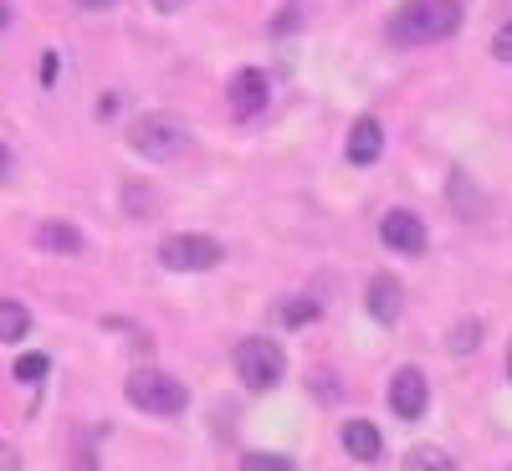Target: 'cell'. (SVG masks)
I'll return each instance as SVG.
<instances>
[{
  "instance_id": "1",
  "label": "cell",
  "mask_w": 512,
  "mask_h": 471,
  "mask_svg": "<svg viewBox=\"0 0 512 471\" xmlns=\"http://www.w3.org/2000/svg\"><path fill=\"white\" fill-rule=\"evenodd\" d=\"M461 26V0H405L390 16V36L400 47H431V41L456 36Z\"/></svg>"
},
{
  "instance_id": "2",
  "label": "cell",
  "mask_w": 512,
  "mask_h": 471,
  "mask_svg": "<svg viewBox=\"0 0 512 471\" xmlns=\"http://www.w3.org/2000/svg\"><path fill=\"white\" fill-rule=\"evenodd\" d=\"M123 395H128V405L144 410V415H180L190 405V390L175 374H164V369H134L128 384H123Z\"/></svg>"
},
{
  "instance_id": "3",
  "label": "cell",
  "mask_w": 512,
  "mask_h": 471,
  "mask_svg": "<svg viewBox=\"0 0 512 471\" xmlns=\"http://www.w3.org/2000/svg\"><path fill=\"white\" fill-rule=\"evenodd\" d=\"M185 144H190V128L180 118H169V113H144V118H134V128H128V149L154 159V164L180 159Z\"/></svg>"
},
{
  "instance_id": "4",
  "label": "cell",
  "mask_w": 512,
  "mask_h": 471,
  "mask_svg": "<svg viewBox=\"0 0 512 471\" xmlns=\"http://www.w3.org/2000/svg\"><path fill=\"white\" fill-rule=\"evenodd\" d=\"M236 374H241L246 390H277L282 374H287L282 344H272V338H241L236 344Z\"/></svg>"
},
{
  "instance_id": "5",
  "label": "cell",
  "mask_w": 512,
  "mask_h": 471,
  "mask_svg": "<svg viewBox=\"0 0 512 471\" xmlns=\"http://www.w3.org/2000/svg\"><path fill=\"white\" fill-rule=\"evenodd\" d=\"M159 262L169 267V272H210V267H221L226 262V246L216 241V236H169L164 246H159Z\"/></svg>"
},
{
  "instance_id": "6",
  "label": "cell",
  "mask_w": 512,
  "mask_h": 471,
  "mask_svg": "<svg viewBox=\"0 0 512 471\" xmlns=\"http://www.w3.org/2000/svg\"><path fill=\"white\" fill-rule=\"evenodd\" d=\"M425 405H431V384H425V374H420L415 364L395 369V379H390V410H395L400 420H420Z\"/></svg>"
},
{
  "instance_id": "7",
  "label": "cell",
  "mask_w": 512,
  "mask_h": 471,
  "mask_svg": "<svg viewBox=\"0 0 512 471\" xmlns=\"http://www.w3.org/2000/svg\"><path fill=\"white\" fill-rule=\"evenodd\" d=\"M379 241L400 251V256H425V246H431V236H425V221L410 216V210H390V216L379 221Z\"/></svg>"
},
{
  "instance_id": "8",
  "label": "cell",
  "mask_w": 512,
  "mask_h": 471,
  "mask_svg": "<svg viewBox=\"0 0 512 471\" xmlns=\"http://www.w3.org/2000/svg\"><path fill=\"white\" fill-rule=\"evenodd\" d=\"M267 98H272V82H267V72H262V67H241V72L231 77V108H236V118L262 113V108H267Z\"/></svg>"
},
{
  "instance_id": "9",
  "label": "cell",
  "mask_w": 512,
  "mask_h": 471,
  "mask_svg": "<svg viewBox=\"0 0 512 471\" xmlns=\"http://www.w3.org/2000/svg\"><path fill=\"white\" fill-rule=\"evenodd\" d=\"M364 308H369L374 323H395L405 313V287L390 272H374L369 277V292H364Z\"/></svg>"
},
{
  "instance_id": "10",
  "label": "cell",
  "mask_w": 512,
  "mask_h": 471,
  "mask_svg": "<svg viewBox=\"0 0 512 471\" xmlns=\"http://www.w3.org/2000/svg\"><path fill=\"white\" fill-rule=\"evenodd\" d=\"M344 154H349V164H374V159L384 154V128H379V118H359V123L349 128Z\"/></svg>"
},
{
  "instance_id": "11",
  "label": "cell",
  "mask_w": 512,
  "mask_h": 471,
  "mask_svg": "<svg viewBox=\"0 0 512 471\" xmlns=\"http://www.w3.org/2000/svg\"><path fill=\"white\" fill-rule=\"evenodd\" d=\"M344 451H349L354 461L374 466V461L384 456V436H379V425H374V420H349V425H344Z\"/></svg>"
},
{
  "instance_id": "12",
  "label": "cell",
  "mask_w": 512,
  "mask_h": 471,
  "mask_svg": "<svg viewBox=\"0 0 512 471\" xmlns=\"http://www.w3.org/2000/svg\"><path fill=\"white\" fill-rule=\"evenodd\" d=\"M446 195H451V205H456V216H466V221H482L487 210H492V200H487V195H482V190L472 185V175H461V169L451 175Z\"/></svg>"
},
{
  "instance_id": "13",
  "label": "cell",
  "mask_w": 512,
  "mask_h": 471,
  "mask_svg": "<svg viewBox=\"0 0 512 471\" xmlns=\"http://www.w3.org/2000/svg\"><path fill=\"white\" fill-rule=\"evenodd\" d=\"M36 246L77 256V251H82V231H77V226H67V221H41V226H36Z\"/></svg>"
},
{
  "instance_id": "14",
  "label": "cell",
  "mask_w": 512,
  "mask_h": 471,
  "mask_svg": "<svg viewBox=\"0 0 512 471\" xmlns=\"http://www.w3.org/2000/svg\"><path fill=\"white\" fill-rule=\"evenodd\" d=\"M26 333H31V313L16 297H0V344H21Z\"/></svg>"
},
{
  "instance_id": "15",
  "label": "cell",
  "mask_w": 512,
  "mask_h": 471,
  "mask_svg": "<svg viewBox=\"0 0 512 471\" xmlns=\"http://www.w3.org/2000/svg\"><path fill=\"white\" fill-rule=\"evenodd\" d=\"M446 349H451L456 359L477 354V349H482V323H477V318H461V323H451V333H446Z\"/></svg>"
},
{
  "instance_id": "16",
  "label": "cell",
  "mask_w": 512,
  "mask_h": 471,
  "mask_svg": "<svg viewBox=\"0 0 512 471\" xmlns=\"http://www.w3.org/2000/svg\"><path fill=\"white\" fill-rule=\"evenodd\" d=\"M405 471H456V456L441 451V446H415L405 456Z\"/></svg>"
},
{
  "instance_id": "17",
  "label": "cell",
  "mask_w": 512,
  "mask_h": 471,
  "mask_svg": "<svg viewBox=\"0 0 512 471\" xmlns=\"http://www.w3.org/2000/svg\"><path fill=\"white\" fill-rule=\"evenodd\" d=\"M123 210H128V216H149V210H154V190L139 185V180H128L123 185Z\"/></svg>"
},
{
  "instance_id": "18",
  "label": "cell",
  "mask_w": 512,
  "mask_h": 471,
  "mask_svg": "<svg viewBox=\"0 0 512 471\" xmlns=\"http://www.w3.org/2000/svg\"><path fill=\"white\" fill-rule=\"evenodd\" d=\"M241 471H297L287 456H277V451H246L241 456Z\"/></svg>"
},
{
  "instance_id": "19",
  "label": "cell",
  "mask_w": 512,
  "mask_h": 471,
  "mask_svg": "<svg viewBox=\"0 0 512 471\" xmlns=\"http://www.w3.org/2000/svg\"><path fill=\"white\" fill-rule=\"evenodd\" d=\"M47 369H52L47 354H21V359H16V379H21V384H41V379H47Z\"/></svg>"
},
{
  "instance_id": "20",
  "label": "cell",
  "mask_w": 512,
  "mask_h": 471,
  "mask_svg": "<svg viewBox=\"0 0 512 471\" xmlns=\"http://www.w3.org/2000/svg\"><path fill=\"white\" fill-rule=\"evenodd\" d=\"M282 318H287V328H303V323L318 318V303H313V297H292V303L282 308Z\"/></svg>"
},
{
  "instance_id": "21",
  "label": "cell",
  "mask_w": 512,
  "mask_h": 471,
  "mask_svg": "<svg viewBox=\"0 0 512 471\" xmlns=\"http://www.w3.org/2000/svg\"><path fill=\"white\" fill-rule=\"evenodd\" d=\"M492 57H497V62H512V21L497 26V36H492Z\"/></svg>"
},
{
  "instance_id": "22",
  "label": "cell",
  "mask_w": 512,
  "mask_h": 471,
  "mask_svg": "<svg viewBox=\"0 0 512 471\" xmlns=\"http://www.w3.org/2000/svg\"><path fill=\"white\" fill-rule=\"evenodd\" d=\"M0 471H21V451L0 441Z\"/></svg>"
},
{
  "instance_id": "23",
  "label": "cell",
  "mask_w": 512,
  "mask_h": 471,
  "mask_svg": "<svg viewBox=\"0 0 512 471\" xmlns=\"http://www.w3.org/2000/svg\"><path fill=\"white\" fill-rule=\"evenodd\" d=\"M72 471H98V461H93V451H88V446H77V456H72Z\"/></svg>"
},
{
  "instance_id": "24",
  "label": "cell",
  "mask_w": 512,
  "mask_h": 471,
  "mask_svg": "<svg viewBox=\"0 0 512 471\" xmlns=\"http://www.w3.org/2000/svg\"><path fill=\"white\" fill-rule=\"evenodd\" d=\"M41 82H57V52H41Z\"/></svg>"
},
{
  "instance_id": "25",
  "label": "cell",
  "mask_w": 512,
  "mask_h": 471,
  "mask_svg": "<svg viewBox=\"0 0 512 471\" xmlns=\"http://www.w3.org/2000/svg\"><path fill=\"white\" fill-rule=\"evenodd\" d=\"M113 113H118V98L103 93V98H98V118H113Z\"/></svg>"
},
{
  "instance_id": "26",
  "label": "cell",
  "mask_w": 512,
  "mask_h": 471,
  "mask_svg": "<svg viewBox=\"0 0 512 471\" xmlns=\"http://www.w3.org/2000/svg\"><path fill=\"white\" fill-rule=\"evenodd\" d=\"M11 164H16V159H11V149L0 144V180H11Z\"/></svg>"
},
{
  "instance_id": "27",
  "label": "cell",
  "mask_w": 512,
  "mask_h": 471,
  "mask_svg": "<svg viewBox=\"0 0 512 471\" xmlns=\"http://www.w3.org/2000/svg\"><path fill=\"white\" fill-rule=\"evenodd\" d=\"M77 6H93V11H108V6H118V0H77Z\"/></svg>"
},
{
  "instance_id": "28",
  "label": "cell",
  "mask_w": 512,
  "mask_h": 471,
  "mask_svg": "<svg viewBox=\"0 0 512 471\" xmlns=\"http://www.w3.org/2000/svg\"><path fill=\"white\" fill-rule=\"evenodd\" d=\"M11 26V6H6V0H0V31H6Z\"/></svg>"
},
{
  "instance_id": "29",
  "label": "cell",
  "mask_w": 512,
  "mask_h": 471,
  "mask_svg": "<svg viewBox=\"0 0 512 471\" xmlns=\"http://www.w3.org/2000/svg\"><path fill=\"white\" fill-rule=\"evenodd\" d=\"M507 379H512V344H507Z\"/></svg>"
}]
</instances>
